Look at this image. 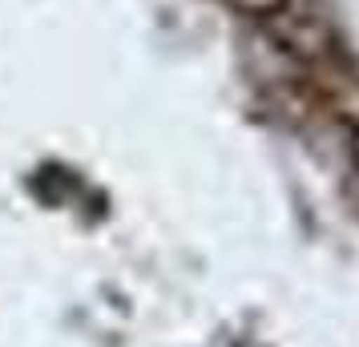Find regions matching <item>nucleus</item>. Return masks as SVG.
I'll return each mask as SVG.
<instances>
[{
  "label": "nucleus",
  "instance_id": "1",
  "mask_svg": "<svg viewBox=\"0 0 359 347\" xmlns=\"http://www.w3.org/2000/svg\"><path fill=\"white\" fill-rule=\"evenodd\" d=\"M230 4H238V8L255 13V17H271V13H278L287 0H230Z\"/></svg>",
  "mask_w": 359,
  "mask_h": 347
},
{
  "label": "nucleus",
  "instance_id": "2",
  "mask_svg": "<svg viewBox=\"0 0 359 347\" xmlns=\"http://www.w3.org/2000/svg\"><path fill=\"white\" fill-rule=\"evenodd\" d=\"M351 154H355V165H359V125H355V133H351Z\"/></svg>",
  "mask_w": 359,
  "mask_h": 347
}]
</instances>
